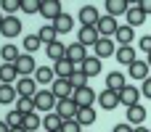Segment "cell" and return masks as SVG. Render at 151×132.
I'll return each instance as SVG.
<instances>
[{
    "label": "cell",
    "mask_w": 151,
    "mask_h": 132,
    "mask_svg": "<svg viewBox=\"0 0 151 132\" xmlns=\"http://www.w3.org/2000/svg\"><path fill=\"white\" fill-rule=\"evenodd\" d=\"M16 111L19 114H35L37 108H35V98H16Z\"/></svg>",
    "instance_id": "cell-33"
},
{
    "label": "cell",
    "mask_w": 151,
    "mask_h": 132,
    "mask_svg": "<svg viewBox=\"0 0 151 132\" xmlns=\"http://www.w3.org/2000/svg\"><path fill=\"white\" fill-rule=\"evenodd\" d=\"M56 79H72V74L77 71V66L69 61V58H64V61H56Z\"/></svg>",
    "instance_id": "cell-19"
},
{
    "label": "cell",
    "mask_w": 151,
    "mask_h": 132,
    "mask_svg": "<svg viewBox=\"0 0 151 132\" xmlns=\"http://www.w3.org/2000/svg\"><path fill=\"white\" fill-rule=\"evenodd\" d=\"M72 85H74V90H80V87H88V74H82L80 69L72 74V79H69Z\"/></svg>",
    "instance_id": "cell-38"
},
{
    "label": "cell",
    "mask_w": 151,
    "mask_h": 132,
    "mask_svg": "<svg viewBox=\"0 0 151 132\" xmlns=\"http://www.w3.org/2000/svg\"><path fill=\"white\" fill-rule=\"evenodd\" d=\"M77 111H80V106H77L72 98H66V101H58V106H56V114H58L64 122H72V119H77Z\"/></svg>",
    "instance_id": "cell-6"
},
{
    "label": "cell",
    "mask_w": 151,
    "mask_h": 132,
    "mask_svg": "<svg viewBox=\"0 0 151 132\" xmlns=\"http://www.w3.org/2000/svg\"><path fill=\"white\" fill-rule=\"evenodd\" d=\"M149 69H151L149 61H135V64H130V77L146 82V79H149Z\"/></svg>",
    "instance_id": "cell-23"
},
{
    "label": "cell",
    "mask_w": 151,
    "mask_h": 132,
    "mask_svg": "<svg viewBox=\"0 0 151 132\" xmlns=\"http://www.w3.org/2000/svg\"><path fill=\"white\" fill-rule=\"evenodd\" d=\"M45 53H48L50 61H64V58H66V45H64V42H53V45L45 48Z\"/></svg>",
    "instance_id": "cell-28"
},
{
    "label": "cell",
    "mask_w": 151,
    "mask_h": 132,
    "mask_svg": "<svg viewBox=\"0 0 151 132\" xmlns=\"http://www.w3.org/2000/svg\"><path fill=\"white\" fill-rule=\"evenodd\" d=\"M56 34H58V32H56V26H53V24H45V26H40V29H37V37L42 40V45H45V48H48V45H53V42H58V40H56Z\"/></svg>",
    "instance_id": "cell-24"
},
{
    "label": "cell",
    "mask_w": 151,
    "mask_h": 132,
    "mask_svg": "<svg viewBox=\"0 0 151 132\" xmlns=\"http://www.w3.org/2000/svg\"><path fill=\"white\" fill-rule=\"evenodd\" d=\"M141 11L149 16V13H151V0H141Z\"/></svg>",
    "instance_id": "cell-44"
},
{
    "label": "cell",
    "mask_w": 151,
    "mask_h": 132,
    "mask_svg": "<svg viewBox=\"0 0 151 132\" xmlns=\"http://www.w3.org/2000/svg\"><path fill=\"white\" fill-rule=\"evenodd\" d=\"M40 124H42V122H40L37 114H27V116H24V130H27V132H37V130H40Z\"/></svg>",
    "instance_id": "cell-37"
},
{
    "label": "cell",
    "mask_w": 151,
    "mask_h": 132,
    "mask_svg": "<svg viewBox=\"0 0 151 132\" xmlns=\"http://www.w3.org/2000/svg\"><path fill=\"white\" fill-rule=\"evenodd\" d=\"M141 50L151 53V37H149V34H143V37H141Z\"/></svg>",
    "instance_id": "cell-42"
},
{
    "label": "cell",
    "mask_w": 151,
    "mask_h": 132,
    "mask_svg": "<svg viewBox=\"0 0 151 132\" xmlns=\"http://www.w3.org/2000/svg\"><path fill=\"white\" fill-rule=\"evenodd\" d=\"M11 132H27V130H24V127H19V130H11Z\"/></svg>",
    "instance_id": "cell-48"
},
{
    "label": "cell",
    "mask_w": 151,
    "mask_h": 132,
    "mask_svg": "<svg viewBox=\"0 0 151 132\" xmlns=\"http://www.w3.org/2000/svg\"><path fill=\"white\" fill-rule=\"evenodd\" d=\"M119 64H125V66H130V64H135L138 61V50L133 48V45H119L117 48V56H114Z\"/></svg>",
    "instance_id": "cell-13"
},
{
    "label": "cell",
    "mask_w": 151,
    "mask_h": 132,
    "mask_svg": "<svg viewBox=\"0 0 151 132\" xmlns=\"http://www.w3.org/2000/svg\"><path fill=\"white\" fill-rule=\"evenodd\" d=\"M5 124H8L11 130H19V127H24V114H19V111L13 108V114H8V116H5Z\"/></svg>",
    "instance_id": "cell-36"
},
{
    "label": "cell",
    "mask_w": 151,
    "mask_h": 132,
    "mask_svg": "<svg viewBox=\"0 0 151 132\" xmlns=\"http://www.w3.org/2000/svg\"><path fill=\"white\" fill-rule=\"evenodd\" d=\"M127 5H130V11H127V26H143V21H146V13L141 11V0H127Z\"/></svg>",
    "instance_id": "cell-2"
},
{
    "label": "cell",
    "mask_w": 151,
    "mask_h": 132,
    "mask_svg": "<svg viewBox=\"0 0 151 132\" xmlns=\"http://www.w3.org/2000/svg\"><path fill=\"white\" fill-rule=\"evenodd\" d=\"M16 93H19V98H35V95L40 93L35 77H21V79L16 82Z\"/></svg>",
    "instance_id": "cell-4"
},
{
    "label": "cell",
    "mask_w": 151,
    "mask_h": 132,
    "mask_svg": "<svg viewBox=\"0 0 151 132\" xmlns=\"http://www.w3.org/2000/svg\"><path fill=\"white\" fill-rule=\"evenodd\" d=\"M16 77H19L16 64H3V66H0V82H3V85H11Z\"/></svg>",
    "instance_id": "cell-31"
},
{
    "label": "cell",
    "mask_w": 151,
    "mask_h": 132,
    "mask_svg": "<svg viewBox=\"0 0 151 132\" xmlns=\"http://www.w3.org/2000/svg\"><path fill=\"white\" fill-rule=\"evenodd\" d=\"M42 127H45V132H61L64 119H61L58 114H48V116L42 119Z\"/></svg>",
    "instance_id": "cell-29"
},
{
    "label": "cell",
    "mask_w": 151,
    "mask_h": 132,
    "mask_svg": "<svg viewBox=\"0 0 151 132\" xmlns=\"http://www.w3.org/2000/svg\"><path fill=\"white\" fill-rule=\"evenodd\" d=\"M50 93H53L58 101H66V98H72V95H74V85H72L69 79H56V82H53V87H50Z\"/></svg>",
    "instance_id": "cell-11"
},
{
    "label": "cell",
    "mask_w": 151,
    "mask_h": 132,
    "mask_svg": "<svg viewBox=\"0 0 151 132\" xmlns=\"http://www.w3.org/2000/svg\"><path fill=\"white\" fill-rule=\"evenodd\" d=\"M125 87H127V82H125V74H122V71H111V74H106V90L122 93Z\"/></svg>",
    "instance_id": "cell-20"
},
{
    "label": "cell",
    "mask_w": 151,
    "mask_h": 132,
    "mask_svg": "<svg viewBox=\"0 0 151 132\" xmlns=\"http://www.w3.org/2000/svg\"><path fill=\"white\" fill-rule=\"evenodd\" d=\"M16 71H19V77H29V74H35V71H37L35 58H32L29 53H21V58L16 61Z\"/></svg>",
    "instance_id": "cell-14"
},
{
    "label": "cell",
    "mask_w": 151,
    "mask_h": 132,
    "mask_svg": "<svg viewBox=\"0 0 151 132\" xmlns=\"http://www.w3.org/2000/svg\"><path fill=\"white\" fill-rule=\"evenodd\" d=\"M40 3L42 0H21V11L24 13H40Z\"/></svg>",
    "instance_id": "cell-39"
},
{
    "label": "cell",
    "mask_w": 151,
    "mask_h": 132,
    "mask_svg": "<svg viewBox=\"0 0 151 132\" xmlns=\"http://www.w3.org/2000/svg\"><path fill=\"white\" fill-rule=\"evenodd\" d=\"M40 45H42V40H40L37 34H27V37H24V50H27L29 56H32L35 50H40Z\"/></svg>",
    "instance_id": "cell-35"
},
{
    "label": "cell",
    "mask_w": 151,
    "mask_h": 132,
    "mask_svg": "<svg viewBox=\"0 0 151 132\" xmlns=\"http://www.w3.org/2000/svg\"><path fill=\"white\" fill-rule=\"evenodd\" d=\"M146 116H149V114H146V108H143L141 103L127 108V122H130V127H141V124L146 122Z\"/></svg>",
    "instance_id": "cell-21"
},
{
    "label": "cell",
    "mask_w": 151,
    "mask_h": 132,
    "mask_svg": "<svg viewBox=\"0 0 151 132\" xmlns=\"http://www.w3.org/2000/svg\"><path fill=\"white\" fill-rule=\"evenodd\" d=\"M133 132H151V130H146V127L141 124V127H133Z\"/></svg>",
    "instance_id": "cell-46"
},
{
    "label": "cell",
    "mask_w": 151,
    "mask_h": 132,
    "mask_svg": "<svg viewBox=\"0 0 151 132\" xmlns=\"http://www.w3.org/2000/svg\"><path fill=\"white\" fill-rule=\"evenodd\" d=\"M149 66H151V53H149Z\"/></svg>",
    "instance_id": "cell-49"
},
{
    "label": "cell",
    "mask_w": 151,
    "mask_h": 132,
    "mask_svg": "<svg viewBox=\"0 0 151 132\" xmlns=\"http://www.w3.org/2000/svg\"><path fill=\"white\" fill-rule=\"evenodd\" d=\"M77 69H80L82 74H88V79H90V77H98V74L104 71V69H101V58H98V56H88Z\"/></svg>",
    "instance_id": "cell-10"
},
{
    "label": "cell",
    "mask_w": 151,
    "mask_h": 132,
    "mask_svg": "<svg viewBox=\"0 0 151 132\" xmlns=\"http://www.w3.org/2000/svg\"><path fill=\"white\" fill-rule=\"evenodd\" d=\"M114 40H117L119 45H133V40H135V29H133V26H127V24H122V26L117 29Z\"/></svg>",
    "instance_id": "cell-25"
},
{
    "label": "cell",
    "mask_w": 151,
    "mask_h": 132,
    "mask_svg": "<svg viewBox=\"0 0 151 132\" xmlns=\"http://www.w3.org/2000/svg\"><path fill=\"white\" fill-rule=\"evenodd\" d=\"M35 82H37V85H53V82H56V71H53L50 66H37Z\"/></svg>",
    "instance_id": "cell-22"
},
{
    "label": "cell",
    "mask_w": 151,
    "mask_h": 132,
    "mask_svg": "<svg viewBox=\"0 0 151 132\" xmlns=\"http://www.w3.org/2000/svg\"><path fill=\"white\" fill-rule=\"evenodd\" d=\"M114 132H133V127H130V124H117Z\"/></svg>",
    "instance_id": "cell-45"
},
{
    "label": "cell",
    "mask_w": 151,
    "mask_h": 132,
    "mask_svg": "<svg viewBox=\"0 0 151 132\" xmlns=\"http://www.w3.org/2000/svg\"><path fill=\"white\" fill-rule=\"evenodd\" d=\"M61 132H82V124H80L77 119H72V122H64Z\"/></svg>",
    "instance_id": "cell-41"
},
{
    "label": "cell",
    "mask_w": 151,
    "mask_h": 132,
    "mask_svg": "<svg viewBox=\"0 0 151 132\" xmlns=\"http://www.w3.org/2000/svg\"><path fill=\"white\" fill-rule=\"evenodd\" d=\"M101 40V34H98V29L96 26H82L80 32H77V42L80 45H85V48H96V42Z\"/></svg>",
    "instance_id": "cell-7"
},
{
    "label": "cell",
    "mask_w": 151,
    "mask_h": 132,
    "mask_svg": "<svg viewBox=\"0 0 151 132\" xmlns=\"http://www.w3.org/2000/svg\"><path fill=\"white\" fill-rule=\"evenodd\" d=\"M66 58H69L74 66H80V64L88 58V53H85V45H80V42H72V45H66Z\"/></svg>",
    "instance_id": "cell-16"
},
{
    "label": "cell",
    "mask_w": 151,
    "mask_h": 132,
    "mask_svg": "<svg viewBox=\"0 0 151 132\" xmlns=\"http://www.w3.org/2000/svg\"><path fill=\"white\" fill-rule=\"evenodd\" d=\"M53 26H56V32H58V34H66V32H72V29H74V19H72L69 13H61V16L53 21Z\"/></svg>",
    "instance_id": "cell-27"
},
{
    "label": "cell",
    "mask_w": 151,
    "mask_h": 132,
    "mask_svg": "<svg viewBox=\"0 0 151 132\" xmlns=\"http://www.w3.org/2000/svg\"><path fill=\"white\" fill-rule=\"evenodd\" d=\"M40 13H42L45 19L56 21L64 11H61V3H58V0H42V3H40Z\"/></svg>",
    "instance_id": "cell-12"
},
{
    "label": "cell",
    "mask_w": 151,
    "mask_h": 132,
    "mask_svg": "<svg viewBox=\"0 0 151 132\" xmlns=\"http://www.w3.org/2000/svg\"><path fill=\"white\" fill-rule=\"evenodd\" d=\"M0 53H3V64H16V61L21 58L19 48H16V45H11V42H8V45H3V48H0Z\"/></svg>",
    "instance_id": "cell-30"
},
{
    "label": "cell",
    "mask_w": 151,
    "mask_h": 132,
    "mask_svg": "<svg viewBox=\"0 0 151 132\" xmlns=\"http://www.w3.org/2000/svg\"><path fill=\"white\" fill-rule=\"evenodd\" d=\"M98 106L106 108V111L117 108V106H119V93H114V90H104V93H98Z\"/></svg>",
    "instance_id": "cell-18"
},
{
    "label": "cell",
    "mask_w": 151,
    "mask_h": 132,
    "mask_svg": "<svg viewBox=\"0 0 151 132\" xmlns=\"http://www.w3.org/2000/svg\"><path fill=\"white\" fill-rule=\"evenodd\" d=\"M3 11L13 16V11H21V0H3Z\"/></svg>",
    "instance_id": "cell-40"
},
{
    "label": "cell",
    "mask_w": 151,
    "mask_h": 132,
    "mask_svg": "<svg viewBox=\"0 0 151 132\" xmlns=\"http://www.w3.org/2000/svg\"><path fill=\"white\" fill-rule=\"evenodd\" d=\"M93 50H96L98 58H109V56H117V42H114L111 37H101Z\"/></svg>",
    "instance_id": "cell-9"
},
{
    "label": "cell",
    "mask_w": 151,
    "mask_h": 132,
    "mask_svg": "<svg viewBox=\"0 0 151 132\" xmlns=\"http://www.w3.org/2000/svg\"><path fill=\"white\" fill-rule=\"evenodd\" d=\"M0 132H11V127H8V124L3 122V124H0Z\"/></svg>",
    "instance_id": "cell-47"
},
{
    "label": "cell",
    "mask_w": 151,
    "mask_h": 132,
    "mask_svg": "<svg viewBox=\"0 0 151 132\" xmlns=\"http://www.w3.org/2000/svg\"><path fill=\"white\" fill-rule=\"evenodd\" d=\"M56 101H58V98H56L50 90H40V93L35 95V108H37V111H53V106H58Z\"/></svg>",
    "instance_id": "cell-5"
},
{
    "label": "cell",
    "mask_w": 151,
    "mask_h": 132,
    "mask_svg": "<svg viewBox=\"0 0 151 132\" xmlns=\"http://www.w3.org/2000/svg\"><path fill=\"white\" fill-rule=\"evenodd\" d=\"M77 122H80L82 127H90V124L96 122V111H93V106H90V108H80V111H77Z\"/></svg>",
    "instance_id": "cell-34"
},
{
    "label": "cell",
    "mask_w": 151,
    "mask_h": 132,
    "mask_svg": "<svg viewBox=\"0 0 151 132\" xmlns=\"http://www.w3.org/2000/svg\"><path fill=\"white\" fill-rule=\"evenodd\" d=\"M141 95H146V98H151V77L141 85Z\"/></svg>",
    "instance_id": "cell-43"
},
{
    "label": "cell",
    "mask_w": 151,
    "mask_h": 132,
    "mask_svg": "<svg viewBox=\"0 0 151 132\" xmlns=\"http://www.w3.org/2000/svg\"><path fill=\"white\" fill-rule=\"evenodd\" d=\"M13 98H19L16 85H0V103L8 106V103H13Z\"/></svg>",
    "instance_id": "cell-32"
},
{
    "label": "cell",
    "mask_w": 151,
    "mask_h": 132,
    "mask_svg": "<svg viewBox=\"0 0 151 132\" xmlns=\"http://www.w3.org/2000/svg\"><path fill=\"white\" fill-rule=\"evenodd\" d=\"M0 32H3L5 37H16V34H21V21H19L16 16H5L3 24H0Z\"/></svg>",
    "instance_id": "cell-15"
},
{
    "label": "cell",
    "mask_w": 151,
    "mask_h": 132,
    "mask_svg": "<svg viewBox=\"0 0 151 132\" xmlns=\"http://www.w3.org/2000/svg\"><path fill=\"white\" fill-rule=\"evenodd\" d=\"M96 29H98V34H101V37H114V34H117V29H119V24H117V19H114V16H109V13H106V16H101V21H98V26H96Z\"/></svg>",
    "instance_id": "cell-8"
},
{
    "label": "cell",
    "mask_w": 151,
    "mask_h": 132,
    "mask_svg": "<svg viewBox=\"0 0 151 132\" xmlns=\"http://www.w3.org/2000/svg\"><path fill=\"white\" fill-rule=\"evenodd\" d=\"M138 101H141V90L133 87V85H127V87L119 93V103L127 106V108H130V106H138Z\"/></svg>",
    "instance_id": "cell-17"
},
{
    "label": "cell",
    "mask_w": 151,
    "mask_h": 132,
    "mask_svg": "<svg viewBox=\"0 0 151 132\" xmlns=\"http://www.w3.org/2000/svg\"><path fill=\"white\" fill-rule=\"evenodd\" d=\"M72 101H74L80 108H90V106L98 101V93H96V90H90V87H80V90H74Z\"/></svg>",
    "instance_id": "cell-1"
},
{
    "label": "cell",
    "mask_w": 151,
    "mask_h": 132,
    "mask_svg": "<svg viewBox=\"0 0 151 132\" xmlns=\"http://www.w3.org/2000/svg\"><path fill=\"white\" fill-rule=\"evenodd\" d=\"M104 8H106V11H109V16H114V19H117V13H127V11H130L127 0H106V3H104Z\"/></svg>",
    "instance_id": "cell-26"
},
{
    "label": "cell",
    "mask_w": 151,
    "mask_h": 132,
    "mask_svg": "<svg viewBox=\"0 0 151 132\" xmlns=\"http://www.w3.org/2000/svg\"><path fill=\"white\" fill-rule=\"evenodd\" d=\"M77 16H80V24L82 26H98V21H101V13H98L96 5H82Z\"/></svg>",
    "instance_id": "cell-3"
}]
</instances>
